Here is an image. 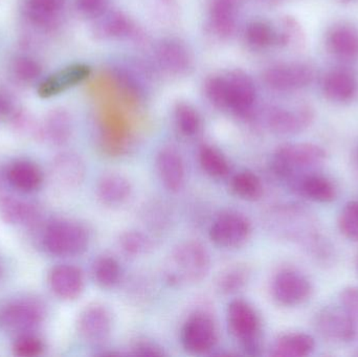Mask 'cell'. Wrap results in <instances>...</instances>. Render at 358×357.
<instances>
[{
  "label": "cell",
  "mask_w": 358,
  "mask_h": 357,
  "mask_svg": "<svg viewBox=\"0 0 358 357\" xmlns=\"http://www.w3.org/2000/svg\"><path fill=\"white\" fill-rule=\"evenodd\" d=\"M180 339L182 347L189 354H208L214 349L218 341L216 324L208 314H194L183 325Z\"/></svg>",
  "instance_id": "7"
},
{
  "label": "cell",
  "mask_w": 358,
  "mask_h": 357,
  "mask_svg": "<svg viewBox=\"0 0 358 357\" xmlns=\"http://www.w3.org/2000/svg\"><path fill=\"white\" fill-rule=\"evenodd\" d=\"M12 351L18 357H37L45 351V344L36 333H27L15 337Z\"/></svg>",
  "instance_id": "37"
},
{
  "label": "cell",
  "mask_w": 358,
  "mask_h": 357,
  "mask_svg": "<svg viewBox=\"0 0 358 357\" xmlns=\"http://www.w3.org/2000/svg\"><path fill=\"white\" fill-rule=\"evenodd\" d=\"M264 82L278 92H292L306 87L315 78L313 69L303 63L273 65L264 73Z\"/></svg>",
  "instance_id": "11"
},
{
  "label": "cell",
  "mask_w": 358,
  "mask_h": 357,
  "mask_svg": "<svg viewBox=\"0 0 358 357\" xmlns=\"http://www.w3.org/2000/svg\"><path fill=\"white\" fill-rule=\"evenodd\" d=\"M50 175L58 188L76 190L85 180V163L77 153L69 151L59 153L50 163Z\"/></svg>",
  "instance_id": "14"
},
{
  "label": "cell",
  "mask_w": 358,
  "mask_h": 357,
  "mask_svg": "<svg viewBox=\"0 0 358 357\" xmlns=\"http://www.w3.org/2000/svg\"><path fill=\"white\" fill-rule=\"evenodd\" d=\"M23 108L18 99L6 89H0V119L13 124L23 112Z\"/></svg>",
  "instance_id": "40"
},
{
  "label": "cell",
  "mask_w": 358,
  "mask_h": 357,
  "mask_svg": "<svg viewBox=\"0 0 358 357\" xmlns=\"http://www.w3.org/2000/svg\"><path fill=\"white\" fill-rule=\"evenodd\" d=\"M157 59L162 66L174 75L185 73L191 67V52L178 39H168L157 48Z\"/></svg>",
  "instance_id": "22"
},
{
  "label": "cell",
  "mask_w": 358,
  "mask_h": 357,
  "mask_svg": "<svg viewBox=\"0 0 358 357\" xmlns=\"http://www.w3.org/2000/svg\"><path fill=\"white\" fill-rule=\"evenodd\" d=\"M250 270L246 266L235 265L227 268L217 279V289L221 293L231 295L241 291L248 284Z\"/></svg>",
  "instance_id": "34"
},
{
  "label": "cell",
  "mask_w": 358,
  "mask_h": 357,
  "mask_svg": "<svg viewBox=\"0 0 358 357\" xmlns=\"http://www.w3.org/2000/svg\"><path fill=\"white\" fill-rule=\"evenodd\" d=\"M227 80V108L240 117L252 112L256 103L257 92L250 75L234 71L225 75Z\"/></svg>",
  "instance_id": "13"
},
{
  "label": "cell",
  "mask_w": 358,
  "mask_h": 357,
  "mask_svg": "<svg viewBox=\"0 0 358 357\" xmlns=\"http://www.w3.org/2000/svg\"><path fill=\"white\" fill-rule=\"evenodd\" d=\"M208 251L197 241H185L170 254L165 264V279L172 286L201 282L210 270Z\"/></svg>",
  "instance_id": "2"
},
{
  "label": "cell",
  "mask_w": 358,
  "mask_h": 357,
  "mask_svg": "<svg viewBox=\"0 0 358 357\" xmlns=\"http://www.w3.org/2000/svg\"><path fill=\"white\" fill-rule=\"evenodd\" d=\"M38 230L40 247L48 255L57 258L78 257L88 249L90 233L79 222L52 219L43 222Z\"/></svg>",
  "instance_id": "1"
},
{
  "label": "cell",
  "mask_w": 358,
  "mask_h": 357,
  "mask_svg": "<svg viewBox=\"0 0 358 357\" xmlns=\"http://www.w3.org/2000/svg\"><path fill=\"white\" fill-rule=\"evenodd\" d=\"M239 1L240 0H213L210 4V20L218 35L223 37L233 33Z\"/></svg>",
  "instance_id": "28"
},
{
  "label": "cell",
  "mask_w": 358,
  "mask_h": 357,
  "mask_svg": "<svg viewBox=\"0 0 358 357\" xmlns=\"http://www.w3.org/2000/svg\"><path fill=\"white\" fill-rule=\"evenodd\" d=\"M122 268L119 261L110 256L99 257L92 265V277L101 289H110L121 280Z\"/></svg>",
  "instance_id": "30"
},
{
  "label": "cell",
  "mask_w": 358,
  "mask_h": 357,
  "mask_svg": "<svg viewBox=\"0 0 358 357\" xmlns=\"http://www.w3.org/2000/svg\"><path fill=\"white\" fill-rule=\"evenodd\" d=\"M315 342L306 333H287L278 337L271 354L275 357H304L313 354Z\"/></svg>",
  "instance_id": "26"
},
{
  "label": "cell",
  "mask_w": 358,
  "mask_h": 357,
  "mask_svg": "<svg viewBox=\"0 0 358 357\" xmlns=\"http://www.w3.org/2000/svg\"><path fill=\"white\" fill-rule=\"evenodd\" d=\"M132 27L131 20L124 13L106 10L94 18L92 31L100 39H115L129 35Z\"/></svg>",
  "instance_id": "24"
},
{
  "label": "cell",
  "mask_w": 358,
  "mask_h": 357,
  "mask_svg": "<svg viewBox=\"0 0 358 357\" xmlns=\"http://www.w3.org/2000/svg\"><path fill=\"white\" fill-rule=\"evenodd\" d=\"M159 180L170 192H179L185 186V168L182 157L173 147H165L157 156Z\"/></svg>",
  "instance_id": "19"
},
{
  "label": "cell",
  "mask_w": 358,
  "mask_h": 357,
  "mask_svg": "<svg viewBox=\"0 0 358 357\" xmlns=\"http://www.w3.org/2000/svg\"><path fill=\"white\" fill-rule=\"evenodd\" d=\"M328 46L336 56L344 59L358 57V31L347 25L334 27L328 35Z\"/></svg>",
  "instance_id": "27"
},
{
  "label": "cell",
  "mask_w": 358,
  "mask_h": 357,
  "mask_svg": "<svg viewBox=\"0 0 358 357\" xmlns=\"http://www.w3.org/2000/svg\"><path fill=\"white\" fill-rule=\"evenodd\" d=\"M341 233L349 240L358 242V201L347 203L338 217Z\"/></svg>",
  "instance_id": "38"
},
{
  "label": "cell",
  "mask_w": 358,
  "mask_h": 357,
  "mask_svg": "<svg viewBox=\"0 0 358 357\" xmlns=\"http://www.w3.org/2000/svg\"><path fill=\"white\" fill-rule=\"evenodd\" d=\"M77 330L81 339L90 345H104L113 331L110 312L102 304H90L78 316Z\"/></svg>",
  "instance_id": "8"
},
{
  "label": "cell",
  "mask_w": 358,
  "mask_h": 357,
  "mask_svg": "<svg viewBox=\"0 0 358 357\" xmlns=\"http://www.w3.org/2000/svg\"><path fill=\"white\" fill-rule=\"evenodd\" d=\"M108 0H76V8L82 16L94 19L106 10Z\"/></svg>",
  "instance_id": "43"
},
{
  "label": "cell",
  "mask_w": 358,
  "mask_h": 357,
  "mask_svg": "<svg viewBox=\"0 0 358 357\" xmlns=\"http://www.w3.org/2000/svg\"><path fill=\"white\" fill-rule=\"evenodd\" d=\"M176 122L179 131L185 136H195L201 126L197 111L187 103H179L176 106Z\"/></svg>",
  "instance_id": "36"
},
{
  "label": "cell",
  "mask_w": 358,
  "mask_h": 357,
  "mask_svg": "<svg viewBox=\"0 0 358 357\" xmlns=\"http://www.w3.org/2000/svg\"><path fill=\"white\" fill-rule=\"evenodd\" d=\"M120 247L127 255L140 256L151 249V242L142 233L128 231L120 237Z\"/></svg>",
  "instance_id": "39"
},
{
  "label": "cell",
  "mask_w": 358,
  "mask_h": 357,
  "mask_svg": "<svg viewBox=\"0 0 358 357\" xmlns=\"http://www.w3.org/2000/svg\"><path fill=\"white\" fill-rule=\"evenodd\" d=\"M48 286L63 301L79 299L85 289L83 272L71 264H59L48 274Z\"/></svg>",
  "instance_id": "15"
},
{
  "label": "cell",
  "mask_w": 358,
  "mask_h": 357,
  "mask_svg": "<svg viewBox=\"0 0 358 357\" xmlns=\"http://www.w3.org/2000/svg\"><path fill=\"white\" fill-rule=\"evenodd\" d=\"M317 326L326 339L348 343L357 339L355 327L344 307H327L317 316Z\"/></svg>",
  "instance_id": "17"
},
{
  "label": "cell",
  "mask_w": 358,
  "mask_h": 357,
  "mask_svg": "<svg viewBox=\"0 0 358 357\" xmlns=\"http://www.w3.org/2000/svg\"><path fill=\"white\" fill-rule=\"evenodd\" d=\"M303 194L317 203H332L336 198V189L328 178L321 175L305 177L301 184Z\"/></svg>",
  "instance_id": "32"
},
{
  "label": "cell",
  "mask_w": 358,
  "mask_h": 357,
  "mask_svg": "<svg viewBox=\"0 0 358 357\" xmlns=\"http://www.w3.org/2000/svg\"><path fill=\"white\" fill-rule=\"evenodd\" d=\"M43 210L34 201L15 196H0V218L8 226L38 230L43 224Z\"/></svg>",
  "instance_id": "9"
},
{
  "label": "cell",
  "mask_w": 358,
  "mask_h": 357,
  "mask_svg": "<svg viewBox=\"0 0 358 357\" xmlns=\"http://www.w3.org/2000/svg\"><path fill=\"white\" fill-rule=\"evenodd\" d=\"M10 79L19 85H31L40 79L42 65L33 57L17 56L8 65Z\"/></svg>",
  "instance_id": "29"
},
{
  "label": "cell",
  "mask_w": 358,
  "mask_h": 357,
  "mask_svg": "<svg viewBox=\"0 0 358 357\" xmlns=\"http://www.w3.org/2000/svg\"><path fill=\"white\" fill-rule=\"evenodd\" d=\"M252 224L243 214L235 211L221 213L210 224V240L223 249H239L252 236Z\"/></svg>",
  "instance_id": "5"
},
{
  "label": "cell",
  "mask_w": 358,
  "mask_h": 357,
  "mask_svg": "<svg viewBox=\"0 0 358 357\" xmlns=\"http://www.w3.org/2000/svg\"><path fill=\"white\" fill-rule=\"evenodd\" d=\"M231 190L244 201H258L263 195V184L258 175L252 171H241L231 177Z\"/></svg>",
  "instance_id": "31"
},
{
  "label": "cell",
  "mask_w": 358,
  "mask_h": 357,
  "mask_svg": "<svg viewBox=\"0 0 358 357\" xmlns=\"http://www.w3.org/2000/svg\"><path fill=\"white\" fill-rule=\"evenodd\" d=\"M273 299L285 307L302 305L310 298L313 286L308 279L292 270L278 272L271 284Z\"/></svg>",
  "instance_id": "10"
},
{
  "label": "cell",
  "mask_w": 358,
  "mask_h": 357,
  "mask_svg": "<svg viewBox=\"0 0 358 357\" xmlns=\"http://www.w3.org/2000/svg\"><path fill=\"white\" fill-rule=\"evenodd\" d=\"M199 163L204 172L213 178H224L229 173V163L222 152L210 146L203 145L199 150Z\"/></svg>",
  "instance_id": "33"
},
{
  "label": "cell",
  "mask_w": 358,
  "mask_h": 357,
  "mask_svg": "<svg viewBox=\"0 0 358 357\" xmlns=\"http://www.w3.org/2000/svg\"><path fill=\"white\" fill-rule=\"evenodd\" d=\"M90 75L92 68L85 63L67 65L40 82L37 88L38 96L41 99H52L60 96L63 92L85 82Z\"/></svg>",
  "instance_id": "12"
},
{
  "label": "cell",
  "mask_w": 358,
  "mask_h": 357,
  "mask_svg": "<svg viewBox=\"0 0 358 357\" xmlns=\"http://www.w3.org/2000/svg\"><path fill=\"white\" fill-rule=\"evenodd\" d=\"M4 180L18 192L31 194L41 188L44 173L34 161L17 159L10 161L3 172Z\"/></svg>",
  "instance_id": "16"
},
{
  "label": "cell",
  "mask_w": 358,
  "mask_h": 357,
  "mask_svg": "<svg viewBox=\"0 0 358 357\" xmlns=\"http://www.w3.org/2000/svg\"><path fill=\"white\" fill-rule=\"evenodd\" d=\"M323 92L334 102H347L357 92V81L349 71L336 69L324 78Z\"/></svg>",
  "instance_id": "25"
},
{
  "label": "cell",
  "mask_w": 358,
  "mask_h": 357,
  "mask_svg": "<svg viewBox=\"0 0 358 357\" xmlns=\"http://www.w3.org/2000/svg\"><path fill=\"white\" fill-rule=\"evenodd\" d=\"M313 119V112L308 107L288 110L275 108L269 112L268 124L273 131L280 134H292L306 127Z\"/></svg>",
  "instance_id": "23"
},
{
  "label": "cell",
  "mask_w": 358,
  "mask_h": 357,
  "mask_svg": "<svg viewBox=\"0 0 358 357\" xmlns=\"http://www.w3.org/2000/svg\"><path fill=\"white\" fill-rule=\"evenodd\" d=\"M206 96L218 108H227V80L225 75H213L204 85Z\"/></svg>",
  "instance_id": "41"
},
{
  "label": "cell",
  "mask_w": 358,
  "mask_h": 357,
  "mask_svg": "<svg viewBox=\"0 0 358 357\" xmlns=\"http://www.w3.org/2000/svg\"><path fill=\"white\" fill-rule=\"evenodd\" d=\"M45 318V305L33 296H18L0 303V330L14 337L36 333Z\"/></svg>",
  "instance_id": "3"
},
{
  "label": "cell",
  "mask_w": 358,
  "mask_h": 357,
  "mask_svg": "<svg viewBox=\"0 0 358 357\" xmlns=\"http://www.w3.org/2000/svg\"><path fill=\"white\" fill-rule=\"evenodd\" d=\"M0 274H1V268H0Z\"/></svg>",
  "instance_id": "45"
},
{
  "label": "cell",
  "mask_w": 358,
  "mask_h": 357,
  "mask_svg": "<svg viewBox=\"0 0 358 357\" xmlns=\"http://www.w3.org/2000/svg\"><path fill=\"white\" fill-rule=\"evenodd\" d=\"M245 39L252 48L262 50L279 42V35L268 23L254 21L246 27Z\"/></svg>",
  "instance_id": "35"
},
{
  "label": "cell",
  "mask_w": 358,
  "mask_h": 357,
  "mask_svg": "<svg viewBox=\"0 0 358 357\" xmlns=\"http://www.w3.org/2000/svg\"><path fill=\"white\" fill-rule=\"evenodd\" d=\"M227 321L233 337L250 356H258L261 350V319L248 302L234 300L227 306Z\"/></svg>",
  "instance_id": "4"
},
{
  "label": "cell",
  "mask_w": 358,
  "mask_h": 357,
  "mask_svg": "<svg viewBox=\"0 0 358 357\" xmlns=\"http://www.w3.org/2000/svg\"><path fill=\"white\" fill-rule=\"evenodd\" d=\"M134 354L143 356H165L163 350L157 344L150 343L148 341H142L136 343L132 348Z\"/></svg>",
  "instance_id": "44"
},
{
  "label": "cell",
  "mask_w": 358,
  "mask_h": 357,
  "mask_svg": "<svg viewBox=\"0 0 358 357\" xmlns=\"http://www.w3.org/2000/svg\"><path fill=\"white\" fill-rule=\"evenodd\" d=\"M132 186L126 176L121 173H106L96 184V196L106 207H121L131 196Z\"/></svg>",
  "instance_id": "21"
},
{
  "label": "cell",
  "mask_w": 358,
  "mask_h": 357,
  "mask_svg": "<svg viewBox=\"0 0 358 357\" xmlns=\"http://www.w3.org/2000/svg\"><path fill=\"white\" fill-rule=\"evenodd\" d=\"M341 302L355 327L358 337V287H347L341 293Z\"/></svg>",
  "instance_id": "42"
},
{
  "label": "cell",
  "mask_w": 358,
  "mask_h": 357,
  "mask_svg": "<svg viewBox=\"0 0 358 357\" xmlns=\"http://www.w3.org/2000/svg\"><path fill=\"white\" fill-rule=\"evenodd\" d=\"M22 12L27 20L41 31L58 25L65 0H23Z\"/></svg>",
  "instance_id": "20"
},
{
  "label": "cell",
  "mask_w": 358,
  "mask_h": 357,
  "mask_svg": "<svg viewBox=\"0 0 358 357\" xmlns=\"http://www.w3.org/2000/svg\"><path fill=\"white\" fill-rule=\"evenodd\" d=\"M73 132V117L63 107L48 111L41 122V142L48 143L50 146H65L71 140Z\"/></svg>",
  "instance_id": "18"
},
{
  "label": "cell",
  "mask_w": 358,
  "mask_h": 357,
  "mask_svg": "<svg viewBox=\"0 0 358 357\" xmlns=\"http://www.w3.org/2000/svg\"><path fill=\"white\" fill-rule=\"evenodd\" d=\"M325 159L326 151L317 145L286 144L275 150L273 167L278 175L286 178L296 170L317 165Z\"/></svg>",
  "instance_id": "6"
}]
</instances>
